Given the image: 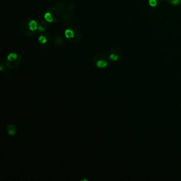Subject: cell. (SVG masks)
<instances>
[{
	"label": "cell",
	"instance_id": "5b68a950",
	"mask_svg": "<svg viewBox=\"0 0 181 181\" xmlns=\"http://www.w3.org/2000/svg\"><path fill=\"white\" fill-rule=\"evenodd\" d=\"M65 37L68 38L69 40L73 39L75 36L74 31V30H72V29H67L65 32Z\"/></svg>",
	"mask_w": 181,
	"mask_h": 181
},
{
	"label": "cell",
	"instance_id": "8992f818",
	"mask_svg": "<svg viewBox=\"0 0 181 181\" xmlns=\"http://www.w3.org/2000/svg\"><path fill=\"white\" fill-rule=\"evenodd\" d=\"M96 65L98 68H105L108 66V63L105 60L100 59L96 62Z\"/></svg>",
	"mask_w": 181,
	"mask_h": 181
},
{
	"label": "cell",
	"instance_id": "7a4b0ae2",
	"mask_svg": "<svg viewBox=\"0 0 181 181\" xmlns=\"http://www.w3.org/2000/svg\"><path fill=\"white\" fill-rule=\"evenodd\" d=\"M47 12H49L51 14H52V17H53L54 19V22L59 21L60 18H61V16H63V14H62L61 11H60L56 6L51 7V8H49L48 9H47Z\"/></svg>",
	"mask_w": 181,
	"mask_h": 181
},
{
	"label": "cell",
	"instance_id": "3957f363",
	"mask_svg": "<svg viewBox=\"0 0 181 181\" xmlns=\"http://www.w3.org/2000/svg\"><path fill=\"white\" fill-rule=\"evenodd\" d=\"M47 23H48V22H47L46 20H45V21H41L40 22L39 25H38V31H39L40 32L45 31V29L48 27Z\"/></svg>",
	"mask_w": 181,
	"mask_h": 181
},
{
	"label": "cell",
	"instance_id": "277c9868",
	"mask_svg": "<svg viewBox=\"0 0 181 181\" xmlns=\"http://www.w3.org/2000/svg\"><path fill=\"white\" fill-rule=\"evenodd\" d=\"M28 26L30 30L34 32L38 28V23L36 22V21H35V20H30V21H29L28 23Z\"/></svg>",
	"mask_w": 181,
	"mask_h": 181
},
{
	"label": "cell",
	"instance_id": "ba28073f",
	"mask_svg": "<svg viewBox=\"0 0 181 181\" xmlns=\"http://www.w3.org/2000/svg\"><path fill=\"white\" fill-rule=\"evenodd\" d=\"M44 18H45V20H46L48 23H52V22H54V19H53V17H52V14H51L49 12H47V11L45 14V15H44Z\"/></svg>",
	"mask_w": 181,
	"mask_h": 181
},
{
	"label": "cell",
	"instance_id": "52a82bcc",
	"mask_svg": "<svg viewBox=\"0 0 181 181\" xmlns=\"http://www.w3.org/2000/svg\"><path fill=\"white\" fill-rule=\"evenodd\" d=\"M7 132L9 133V134L12 135V136H14V134H16V127L15 126H14V125H9L7 127Z\"/></svg>",
	"mask_w": 181,
	"mask_h": 181
},
{
	"label": "cell",
	"instance_id": "7c38bea8",
	"mask_svg": "<svg viewBox=\"0 0 181 181\" xmlns=\"http://www.w3.org/2000/svg\"><path fill=\"white\" fill-rule=\"evenodd\" d=\"M166 1L172 5H174V6L180 4L181 3V0H166Z\"/></svg>",
	"mask_w": 181,
	"mask_h": 181
},
{
	"label": "cell",
	"instance_id": "4fadbf2b",
	"mask_svg": "<svg viewBox=\"0 0 181 181\" xmlns=\"http://www.w3.org/2000/svg\"><path fill=\"white\" fill-rule=\"evenodd\" d=\"M38 41L41 44H45L47 43V38L45 36H41L38 38Z\"/></svg>",
	"mask_w": 181,
	"mask_h": 181
},
{
	"label": "cell",
	"instance_id": "30bf717a",
	"mask_svg": "<svg viewBox=\"0 0 181 181\" xmlns=\"http://www.w3.org/2000/svg\"><path fill=\"white\" fill-rule=\"evenodd\" d=\"M161 0H149V4L151 7H154L160 3Z\"/></svg>",
	"mask_w": 181,
	"mask_h": 181
},
{
	"label": "cell",
	"instance_id": "9c48e42d",
	"mask_svg": "<svg viewBox=\"0 0 181 181\" xmlns=\"http://www.w3.org/2000/svg\"><path fill=\"white\" fill-rule=\"evenodd\" d=\"M18 55L16 53H10L7 56V61L8 62H13L17 60Z\"/></svg>",
	"mask_w": 181,
	"mask_h": 181
},
{
	"label": "cell",
	"instance_id": "6da1fadb",
	"mask_svg": "<svg viewBox=\"0 0 181 181\" xmlns=\"http://www.w3.org/2000/svg\"><path fill=\"white\" fill-rule=\"evenodd\" d=\"M30 21L29 19H24L21 21V24H20V31L23 33V34H27V35H32L34 33V31L30 30L28 26V23Z\"/></svg>",
	"mask_w": 181,
	"mask_h": 181
},
{
	"label": "cell",
	"instance_id": "8fae6325",
	"mask_svg": "<svg viewBox=\"0 0 181 181\" xmlns=\"http://www.w3.org/2000/svg\"><path fill=\"white\" fill-rule=\"evenodd\" d=\"M119 55H117L115 53V52H113V53L110 54V55L109 56V59L112 61H117L119 59Z\"/></svg>",
	"mask_w": 181,
	"mask_h": 181
}]
</instances>
